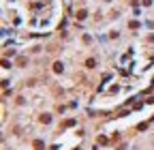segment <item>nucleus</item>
Returning <instances> with one entry per match:
<instances>
[{
	"instance_id": "nucleus-1",
	"label": "nucleus",
	"mask_w": 154,
	"mask_h": 150,
	"mask_svg": "<svg viewBox=\"0 0 154 150\" xmlns=\"http://www.w3.org/2000/svg\"><path fill=\"white\" fill-rule=\"evenodd\" d=\"M32 146H34V150H45V144H43L41 139H37V142L32 144Z\"/></svg>"
},
{
	"instance_id": "nucleus-2",
	"label": "nucleus",
	"mask_w": 154,
	"mask_h": 150,
	"mask_svg": "<svg viewBox=\"0 0 154 150\" xmlns=\"http://www.w3.org/2000/svg\"><path fill=\"white\" fill-rule=\"evenodd\" d=\"M62 69H64L62 62H56V64H54V73H62Z\"/></svg>"
},
{
	"instance_id": "nucleus-3",
	"label": "nucleus",
	"mask_w": 154,
	"mask_h": 150,
	"mask_svg": "<svg viewBox=\"0 0 154 150\" xmlns=\"http://www.w3.org/2000/svg\"><path fill=\"white\" fill-rule=\"evenodd\" d=\"M96 142H99L101 146H105V144H107V142H109V139H107L105 135H99V137H96Z\"/></svg>"
},
{
	"instance_id": "nucleus-4",
	"label": "nucleus",
	"mask_w": 154,
	"mask_h": 150,
	"mask_svg": "<svg viewBox=\"0 0 154 150\" xmlns=\"http://www.w3.org/2000/svg\"><path fill=\"white\" fill-rule=\"evenodd\" d=\"M41 122H45V124H49V122H52V116H47V114H45V116H41Z\"/></svg>"
},
{
	"instance_id": "nucleus-5",
	"label": "nucleus",
	"mask_w": 154,
	"mask_h": 150,
	"mask_svg": "<svg viewBox=\"0 0 154 150\" xmlns=\"http://www.w3.org/2000/svg\"><path fill=\"white\" fill-rule=\"evenodd\" d=\"M86 66H88V69H92V66H96V62L90 58V60H86Z\"/></svg>"
},
{
	"instance_id": "nucleus-6",
	"label": "nucleus",
	"mask_w": 154,
	"mask_h": 150,
	"mask_svg": "<svg viewBox=\"0 0 154 150\" xmlns=\"http://www.w3.org/2000/svg\"><path fill=\"white\" fill-rule=\"evenodd\" d=\"M148 124H150V122H141V124L137 127V129H139V131H146V129H148Z\"/></svg>"
},
{
	"instance_id": "nucleus-7",
	"label": "nucleus",
	"mask_w": 154,
	"mask_h": 150,
	"mask_svg": "<svg viewBox=\"0 0 154 150\" xmlns=\"http://www.w3.org/2000/svg\"><path fill=\"white\" fill-rule=\"evenodd\" d=\"M9 66H11V62H9L7 58H4V60H2V69H9Z\"/></svg>"
}]
</instances>
